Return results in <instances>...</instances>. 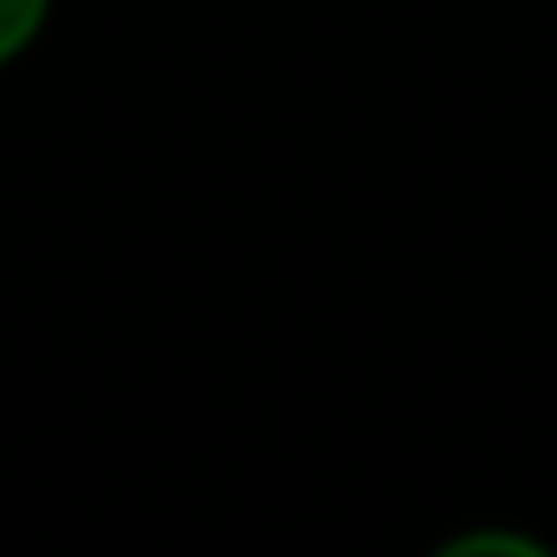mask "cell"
Segmentation results:
<instances>
[{"label": "cell", "instance_id": "obj_1", "mask_svg": "<svg viewBox=\"0 0 557 557\" xmlns=\"http://www.w3.org/2000/svg\"><path fill=\"white\" fill-rule=\"evenodd\" d=\"M47 14H53V0H0V66L40 40Z\"/></svg>", "mask_w": 557, "mask_h": 557}]
</instances>
